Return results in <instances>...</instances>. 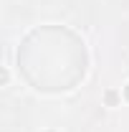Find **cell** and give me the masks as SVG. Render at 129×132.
<instances>
[{"mask_svg": "<svg viewBox=\"0 0 129 132\" xmlns=\"http://www.w3.org/2000/svg\"><path fill=\"white\" fill-rule=\"evenodd\" d=\"M106 102H109V104H114V102H116V94H114V92H109V94H106Z\"/></svg>", "mask_w": 129, "mask_h": 132, "instance_id": "6da1fadb", "label": "cell"}, {"mask_svg": "<svg viewBox=\"0 0 129 132\" xmlns=\"http://www.w3.org/2000/svg\"><path fill=\"white\" fill-rule=\"evenodd\" d=\"M124 92H127V99H129V84H127V89H124Z\"/></svg>", "mask_w": 129, "mask_h": 132, "instance_id": "7a4b0ae2", "label": "cell"}]
</instances>
